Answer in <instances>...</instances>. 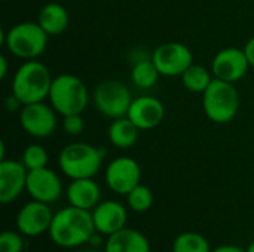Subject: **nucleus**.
<instances>
[{
    "instance_id": "9d476101",
    "label": "nucleus",
    "mask_w": 254,
    "mask_h": 252,
    "mask_svg": "<svg viewBox=\"0 0 254 252\" xmlns=\"http://www.w3.org/2000/svg\"><path fill=\"white\" fill-rule=\"evenodd\" d=\"M141 169L132 157L121 156L113 159L106 169V183L116 195L127 196L134 187L140 184Z\"/></svg>"
},
{
    "instance_id": "f8f14e48",
    "label": "nucleus",
    "mask_w": 254,
    "mask_h": 252,
    "mask_svg": "<svg viewBox=\"0 0 254 252\" xmlns=\"http://www.w3.org/2000/svg\"><path fill=\"white\" fill-rule=\"evenodd\" d=\"M48 205L49 203H43L34 199L25 203L16 215L18 232L30 238L40 236L49 232L52 220H54V214Z\"/></svg>"
},
{
    "instance_id": "7ed1b4c3",
    "label": "nucleus",
    "mask_w": 254,
    "mask_h": 252,
    "mask_svg": "<svg viewBox=\"0 0 254 252\" xmlns=\"http://www.w3.org/2000/svg\"><path fill=\"white\" fill-rule=\"evenodd\" d=\"M48 33L40 27L39 22L24 21L12 25L3 33L1 42L6 49L24 61L37 59L48 46Z\"/></svg>"
},
{
    "instance_id": "f03ea898",
    "label": "nucleus",
    "mask_w": 254,
    "mask_h": 252,
    "mask_svg": "<svg viewBox=\"0 0 254 252\" xmlns=\"http://www.w3.org/2000/svg\"><path fill=\"white\" fill-rule=\"evenodd\" d=\"M52 80L54 77L43 62L37 59L24 61L13 74L12 94L24 105L45 101L49 97Z\"/></svg>"
},
{
    "instance_id": "a878e982",
    "label": "nucleus",
    "mask_w": 254,
    "mask_h": 252,
    "mask_svg": "<svg viewBox=\"0 0 254 252\" xmlns=\"http://www.w3.org/2000/svg\"><path fill=\"white\" fill-rule=\"evenodd\" d=\"M24 244L21 235L4 230L0 235V252H22Z\"/></svg>"
},
{
    "instance_id": "6ab92c4d",
    "label": "nucleus",
    "mask_w": 254,
    "mask_h": 252,
    "mask_svg": "<svg viewBox=\"0 0 254 252\" xmlns=\"http://www.w3.org/2000/svg\"><path fill=\"white\" fill-rule=\"evenodd\" d=\"M70 16L67 9L55 1L46 3L37 16V22L40 24V27L48 33V36H57L61 34L67 25H68Z\"/></svg>"
},
{
    "instance_id": "7c9ffc66",
    "label": "nucleus",
    "mask_w": 254,
    "mask_h": 252,
    "mask_svg": "<svg viewBox=\"0 0 254 252\" xmlns=\"http://www.w3.org/2000/svg\"><path fill=\"white\" fill-rule=\"evenodd\" d=\"M7 74V64H6V58L1 55L0 56V79H4Z\"/></svg>"
},
{
    "instance_id": "bb28decb",
    "label": "nucleus",
    "mask_w": 254,
    "mask_h": 252,
    "mask_svg": "<svg viewBox=\"0 0 254 252\" xmlns=\"http://www.w3.org/2000/svg\"><path fill=\"white\" fill-rule=\"evenodd\" d=\"M63 129L67 135L77 137L85 129V120L82 114H68L63 116Z\"/></svg>"
},
{
    "instance_id": "423d86ee",
    "label": "nucleus",
    "mask_w": 254,
    "mask_h": 252,
    "mask_svg": "<svg viewBox=\"0 0 254 252\" xmlns=\"http://www.w3.org/2000/svg\"><path fill=\"white\" fill-rule=\"evenodd\" d=\"M205 116L214 123H228L240 110V94L234 83L216 79L202 94Z\"/></svg>"
},
{
    "instance_id": "39448f33",
    "label": "nucleus",
    "mask_w": 254,
    "mask_h": 252,
    "mask_svg": "<svg viewBox=\"0 0 254 252\" xmlns=\"http://www.w3.org/2000/svg\"><path fill=\"white\" fill-rule=\"evenodd\" d=\"M58 163L63 174L71 180L94 178L101 168L103 153L88 143H71L61 150Z\"/></svg>"
},
{
    "instance_id": "f257e3e1",
    "label": "nucleus",
    "mask_w": 254,
    "mask_h": 252,
    "mask_svg": "<svg viewBox=\"0 0 254 252\" xmlns=\"http://www.w3.org/2000/svg\"><path fill=\"white\" fill-rule=\"evenodd\" d=\"M95 232L92 211L70 205L54 214L48 233L55 245L61 248H77L89 242Z\"/></svg>"
},
{
    "instance_id": "cd10ccee",
    "label": "nucleus",
    "mask_w": 254,
    "mask_h": 252,
    "mask_svg": "<svg viewBox=\"0 0 254 252\" xmlns=\"http://www.w3.org/2000/svg\"><path fill=\"white\" fill-rule=\"evenodd\" d=\"M4 107L7 108V111H16V110H21L24 107V104L12 94L4 100Z\"/></svg>"
},
{
    "instance_id": "dca6fc26",
    "label": "nucleus",
    "mask_w": 254,
    "mask_h": 252,
    "mask_svg": "<svg viewBox=\"0 0 254 252\" xmlns=\"http://www.w3.org/2000/svg\"><path fill=\"white\" fill-rule=\"evenodd\" d=\"M92 218L95 224V230L100 235L110 236L119 230H122L127 224V209L116 201H106L98 203L92 209Z\"/></svg>"
},
{
    "instance_id": "1a4fd4ad",
    "label": "nucleus",
    "mask_w": 254,
    "mask_h": 252,
    "mask_svg": "<svg viewBox=\"0 0 254 252\" xmlns=\"http://www.w3.org/2000/svg\"><path fill=\"white\" fill-rule=\"evenodd\" d=\"M57 111L45 101L25 104L19 110L21 128L34 138H48L57 128Z\"/></svg>"
},
{
    "instance_id": "393cba45",
    "label": "nucleus",
    "mask_w": 254,
    "mask_h": 252,
    "mask_svg": "<svg viewBox=\"0 0 254 252\" xmlns=\"http://www.w3.org/2000/svg\"><path fill=\"white\" fill-rule=\"evenodd\" d=\"M48 160H49V156H48L46 149L39 144H31L24 150L21 162L28 171H33V169L45 168L48 165Z\"/></svg>"
},
{
    "instance_id": "20e7f679",
    "label": "nucleus",
    "mask_w": 254,
    "mask_h": 252,
    "mask_svg": "<svg viewBox=\"0 0 254 252\" xmlns=\"http://www.w3.org/2000/svg\"><path fill=\"white\" fill-rule=\"evenodd\" d=\"M48 100L61 116L82 114L89 104V92L77 76L64 73L54 77Z\"/></svg>"
},
{
    "instance_id": "4be33fe9",
    "label": "nucleus",
    "mask_w": 254,
    "mask_h": 252,
    "mask_svg": "<svg viewBox=\"0 0 254 252\" xmlns=\"http://www.w3.org/2000/svg\"><path fill=\"white\" fill-rule=\"evenodd\" d=\"M159 76H161V73L156 68L152 58L150 59H141V61L135 62L132 70H131V79H132L134 85L138 86L140 89L153 88L156 85Z\"/></svg>"
},
{
    "instance_id": "aec40b11",
    "label": "nucleus",
    "mask_w": 254,
    "mask_h": 252,
    "mask_svg": "<svg viewBox=\"0 0 254 252\" xmlns=\"http://www.w3.org/2000/svg\"><path fill=\"white\" fill-rule=\"evenodd\" d=\"M109 140L118 149H131L135 146L140 134V128L127 116L115 119L109 126Z\"/></svg>"
},
{
    "instance_id": "4468645a",
    "label": "nucleus",
    "mask_w": 254,
    "mask_h": 252,
    "mask_svg": "<svg viewBox=\"0 0 254 252\" xmlns=\"http://www.w3.org/2000/svg\"><path fill=\"white\" fill-rule=\"evenodd\" d=\"M28 169L22 162L3 159L0 162V202L10 203L27 189Z\"/></svg>"
},
{
    "instance_id": "9b49d317",
    "label": "nucleus",
    "mask_w": 254,
    "mask_h": 252,
    "mask_svg": "<svg viewBox=\"0 0 254 252\" xmlns=\"http://www.w3.org/2000/svg\"><path fill=\"white\" fill-rule=\"evenodd\" d=\"M249 68L250 64L244 49L235 46L219 50L214 55L211 64V71L214 77L231 83H237L238 80H241L247 74Z\"/></svg>"
},
{
    "instance_id": "b1692460",
    "label": "nucleus",
    "mask_w": 254,
    "mask_h": 252,
    "mask_svg": "<svg viewBox=\"0 0 254 252\" xmlns=\"http://www.w3.org/2000/svg\"><path fill=\"white\" fill-rule=\"evenodd\" d=\"M127 203L134 212H146L153 205V193L149 187L138 184L127 195Z\"/></svg>"
},
{
    "instance_id": "0eeeda50",
    "label": "nucleus",
    "mask_w": 254,
    "mask_h": 252,
    "mask_svg": "<svg viewBox=\"0 0 254 252\" xmlns=\"http://www.w3.org/2000/svg\"><path fill=\"white\" fill-rule=\"evenodd\" d=\"M92 97L97 110L113 120L125 117L134 100L129 88L119 80H104L98 83Z\"/></svg>"
},
{
    "instance_id": "a211bd4d",
    "label": "nucleus",
    "mask_w": 254,
    "mask_h": 252,
    "mask_svg": "<svg viewBox=\"0 0 254 252\" xmlns=\"http://www.w3.org/2000/svg\"><path fill=\"white\" fill-rule=\"evenodd\" d=\"M104 252H150V244L138 230L124 227L107 236Z\"/></svg>"
},
{
    "instance_id": "6e6552de",
    "label": "nucleus",
    "mask_w": 254,
    "mask_h": 252,
    "mask_svg": "<svg viewBox=\"0 0 254 252\" xmlns=\"http://www.w3.org/2000/svg\"><path fill=\"white\" fill-rule=\"evenodd\" d=\"M152 61L155 62L161 76L177 77L193 64V55L186 45L179 42H167L153 50Z\"/></svg>"
},
{
    "instance_id": "c756f323",
    "label": "nucleus",
    "mask_w": 254,
    "mask_h": 252,
    "mask_svg": "<svg viewBox=\"0 0 254 252\" xmlns=\"http://www.w3.org/2000/svg\"><path fill=\"white\" fill-rule=\"evenodd\" d=\"M211 252H246L243 248H238L235 245H222V247H217L216 250H213Z\"/></svg>"
},
{
    "instance_id": "c85d7f7f",
    "label": "nucleus",
    "mask_w": 254,
    "mask_h": 252,
    "mask_svg": "<svg viewBox=\"0 0 254 252\" xmlns=\"http://www.w3.org/2000/svg\"><path fill=\"white\" fill-rule=\"evenodd\" d=\"M243 49H244V52H246V55H247V59H249L250 67H253L254 68V36L247 40V43H246V46H244Z\"/></svg>"
},
{
    "instance_id": "2f4dec72",
    "label": "nucleus",
    "mask_w": 254,
    "mask_h": 252,
    "mask_svg": "<svg viewBox=\"0 0 254 252\" xmlns=\"http://www.w3.org/2000/svg\"><path fill=\"white\" fill-rule=\"evenodd\" d=\"M246 252H254V242H252V244L249 245V248L246 250Z\"/></svg>"
},
{
    "instance_id": "5701e85b",
    "label": "nucleus",
    "mask_w": 254,
    "mask_h": 252,
    "mask_svg": "<svg viewBox=\"0 0 254 252\" xmlns=\"http://www.w3.org/2000/svg\"><path fill=\"white\" fill-rule=\"evenodd\" d=\"M173 252H211L208 241L195 232H185L174 239Z\"/></svg>"
},
{
    "instance_id": "473e14b6",
    "label": "nucleus",
    "mask_w": 254,
    "mask_h": 252,
    "mask_svg": "<svg viewBox=\"0 0 254 252\" xmlns=\"http://www.w3.org/2000/svg\"><path fill=\"white\" fill-rule=\"evenodd\" d=\"M80 252H101V251H98V250H83V251H80Z\"/></svg>"
},
{
    "instance_id": "2eb2a0df",
    "label": "nucleus",
    "mask_w": 254,
    "mask_h": 252,
    "mask_svg": "<svg viewBox=\"0 0 254 252\" xmlns=\"http://www.w3.org/2000/svg\"><path fill=\"white\" fill-rule=\"evenodd\" d=\"M127 117L131 119L140 131H149L162 123L165 117V107L162 101L155 97H137L132 100Z\"/></svg>"
},
{
    "instance_id": "ddd939ff",
    "label": "nucleus",
    "mask_w": 254,
    "mask_h": 252,
    "mask_svg": "<svg viewBox=\"0 0 254 252\" xmlns=\"http://www.w3.org/2000/svg\"><path fill=\"white\" fill-rule=\"evenodd\" d=\"M28 195L39 202L52 203L63 193V184L60 177L49 168H40L28 171L27 189Z\"/></svg>"
},
{
    "instance_id": "f3484780",
    "label": "nucleus",
    "mask_w": 254,
    "mask_h": 252,
    "mask_svg": "<svg viewBox=\"0 0 254 252\" xmlns=\"http://www.w3.org/2000/svg\"><path fill=\"white\" fill-rule=\"evenodd\" d=\"M101 198L100 186L92 178L73 180L67 187V201L71 206L80 209H94Z\"/></svg>"
},
{
    "instance_id": "412c9836",
    "label": "nucleus",
    "mask_w": 254,
    "mask_h": 252,
    "mask_svg": "<svg viewBox=\"0 0 254 252\" xmlns=\"http://www.w3.org/2000/svg\"><path fill=\"white\" fill-rule=\"evenodd\" d=\"M180 77L183 86L193 94H204L207 88L211 85V82L214 80L213 71H210L208 68L199 64H192Z\"/></svg>"
}]
</instances>
